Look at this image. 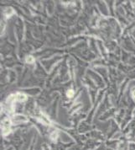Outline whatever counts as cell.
<instances>
[{"label":"cell","mask_w":135,"mask_h":150,"mask_svg":"<svg viewBox=\"0 0 135 150\" xmlns=\"http://www.w3.org/2000/svg\"><path fill=\"white\" fill-rule=\"evenodd\" d=\"M132 96H133V97H134V99H135V90H134V91H133V93H132Z\"/></svg>","instance_id":"3957f363"},{"label":"cell","mask_w":135,"mask_h":150,"mask_svg":"<svg viewBox=\"0 0 135 150\" xmlns=\"http://www.w3.org/2000/svg\"><path fill=\"white\" fill-rule=\"evenodd\" d=\"M66 95H67L68 98H72L73 96H74V91L72 89H70V90L67 91V94Z\"/></svg>","instance_id":"6da1fadb"},{"label":"cell","mask_w":135,"mask_h":150,"mask_svg":"<svg viewBox=\"0 0 135 150\" xmlns=\"http://www.w3.org/2000/svg\"><path fill=\"white\" fill-rule=\"evenodd\" d=\"M34 61V59L33 58V57H31V56H29V57H26V62H29V63H33Z\"/></svg>","instance_id":"7a4b0ae2"}]
</instances>
